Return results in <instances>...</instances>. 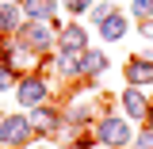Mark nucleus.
<instances>
[{
	"mask_svg": "<svg viewBox=\"0 0 153 149\" xmlns=\"http://www.w3.org/2000/svg\"><path fill=\"white\" fill-rule=\"evenodd\" d=\"M100 138H103L107 145H126V142H130V130H126L123 119H103V122H100Z\"/></svg>",
	"mask_w": 153,
	"mask_h": 149,
	"instance_id": "1",
	"label": "nucleus"
},
{
	"mask_svg": "<svg viewBox=\"0 0 153 149\" xmlns=\"http://www.w3.org/2000/svg\"><path fill=\"white\" fill-rule=\"evenodd\" d=\"M27 122L23 119H4V126H0V142H23L27 138Z\"/></svg>",
	"mask_w": 153,
	"mask_h": 149,
	"instance_id": "2",
	"label": "nucleus"
},
{
	"mask_svg": "<svg viewBox=\"0 0 153 149\" xmlns=\"http://www.w3.org/2000/svg\"><path fill=\"white\" fill-rule=\"evenodd\" d=\"M126 76H130V84H153V65L149 61H130Z\"/></svg>",
	"mask_w": 153,
	"mask_h": 149,
	"instance_id": "3",
	"label": "nucleus"
},
{
	"mask_svg": "<svg viewBox=\"0 0 153 149\" xmlns=\"http://www.w3.org/2000/svg\"><path fill=\"white\" fill-rule=\"evenodd\" d=\"M123 31H126V19H123V16H115V12H111L107 19H103V27H100V35L107 38V42H115V38H123Z\"/></svg>",
	"mask_w": 153,
	"mask_h": 149,
	"instance_id": "4",
	"label": "nucleus"
},
{
	"mask_svg": "<svg viewBox=\"0 0 153 149\" xmlns=\"http://www.w3.org/2000/svg\"><path fill=\"white\" fill-rule=\"evenodd\" d=\"M123 103H126V111H130L134 119H146V96H142V92H134V88H130V92L123 96Z\"/></svg>",
	"mask_w": 153,
	"mask_h": 149,
	"instance_id": "5",
	"label": "nucleus"
},
{
	"mask_svg": "<svg viewBox=\"0 0 153 149\" xmlns=\"http://www.w3.org/2000/svg\"><path fill=\"white\" fill-rule=\"evenodd\" d=\"M19 99H23V103H38V99H46V88H42L38 80H27V84L19 88Z\"/></svg>",
	"mask_w": 153,
	"mask_h": 149,
	"instance_id": "6",
	"label": "nucleus"
},
{
	"mask_svg": "<svg viewBox=\"0 0 153 149\" xmlns=\"http://www.w3.org/2000/svg\"><path fill=\"white\" fill-rule=\"evenodd\" d=\"M27 38H31L35 46H50V31H42L38 23H31V27H27Z\"/></svg>",
	"mask_w": 153,
	"mask_h": 149,
	"instance_id": "7",
	"label": "nucleus"
},
{
	"mask_svg": "<svg viewBox=\"0 0 153 149\" xmlns=\"http://www.w3.org/2000/svg\"><path fill=\"white\" fill-rule=\"evenodd\" d=\"M27 12L31 16H50L54 12V0H27Z\"/></svg>",
	"mask_w": 153,
	"mask_h": 149,
	"instance_id": "8",
	"label": "nucleus"
},
{
	"mask_svg": "<svg viewBox=\"0 0 153 149\" xmlns=\"http://www.w3.org/2000/svg\"><path fill=\"white\" fill-rule=\"evenodd\" d=\"M65 46H76V50H80V46H84V31H80V27H76V31H65Z\"/></svg>",
	"mask_w": 153,
	"mask_h": 149,
	"instance_id": "9",
	"label": "nucleus"
},
{
	"mask_svg": "<svg viewBox=\"0 0 153 149\" xmlns=\"http://www.w3.org/2000/svg\"><path fill=\"white\" fill-rule=\"evenodd\" d=\"M8 27H16V12L12 8H0V31H8Z\"/></svg>",
	"mask_w": 153,
	"mask_h": 149,
	"instance_id": "10",
	"label": "nucleus"
},
{
	"mask_svg": "<svg viewBox=\"0 0 153 149\" xmlns=\"http://www.w3.org/2000/svg\"><path fill=\"white\" fill-rule=\"evenodd\" d=\"M134 12H138V16H149V12H153V0H134Z\"/></svg>",
	"mask_w": 153,
	"mask_h": 149,
	"instance_id": "11",
	"label": "nucleus"
},
{
	"mask_svg": "<svg viewBox=\"0 0 153 149\" xmlns=\"http://www.w3.org/2000/svg\"><path fill=\"white\" fill-rule=\"evenodd\" d=\"M65 4H69V8H73V12H84V8H88V4H92V0H65Z\"/></svg>",
	"mask_w": 153,
	"mask_h": 149,
	"instance_id": "12",
	"label": "nucleus"
},
{
	"mask_svg": "<svg viewBox=\"0 0 153 149\" xmlns=\"http://www.w3.org/2000/svg\"><path fill=\"white\" fill-rule=\"evenodd\" d=\"M4 88H8V73L0 69V92H4Z\"/></svg>",
	"mask_w": 153,
	"mask_h": 149,
	"instance_id": "13",
	"label": "nucleus"
},
{
	"mask_svg": "<svg viewBox=\"0 0 153 149\" xmlns=\"http://www.w3.org/2000/svg\"><path fill=\"white\" fill-rule=\"evenodd\" d=\"M149 130H153V115H149Z\"/></svg>",
	"mask_w": 153,
	"mask_h": 149,
	"instance_id": "14",
	"label": "nucleus"
}]
</instances>
